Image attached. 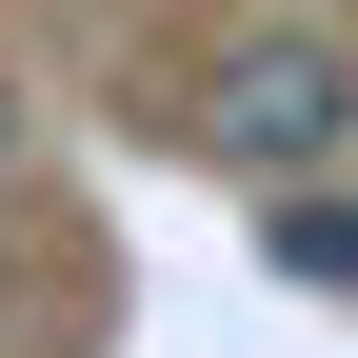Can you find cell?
<instances>
[{
	"instance_id": "obj_1",
	"label": "cell",
	"mask_w": 358,
	"mask_h": 358,
	"mask_svg": "<svg viewBox=\"0 0 358 358\" xmlns=\"http://www.w3.org/2000/svg\"><path fill=\"white\" fill-rule=\"evenodd\" d=\"M338 140H358V40H319V20L299 40H239V60L199 80V159L219 179H319Z\"/></svg>"
},
{
	"instance_id": "obj_2",
	"label": "cell",
	"mask_w": 358,
	"mask_h": 358,
	"mask_svg": "<svg viewBox=\"0 0 358 358\" xmlns=\"http://www.w3.org/2000/svg\"><path fill=\"white\" fill-rule=\"evenodd\" d=\"M259 239H279L299 299H358V199H338V179H279V219H259Z\"/></svg>"
},
{
	"instance_id": "obj_3",
	"label": "cell",
	"mask_w": 358,
	"mask_h": 358,
	"mask_svg": "<svg viewBox=\"0 0 358 358\" xmlns=\"http://www.w3.org/2000/svg\"><path fill=\"white\" fill-rule=\"evenodd\" d=\"M0 140H20V120H0Z\"/></svg>"
}]
</instances>
